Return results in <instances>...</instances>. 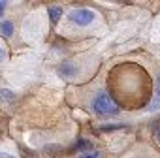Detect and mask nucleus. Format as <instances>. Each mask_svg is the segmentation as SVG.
Returning <instances> with one entry per match:
<instances>
[{
	"instance_id": "obj_9",
	"label": "nucleus",
	"mask_w": 160,
	"mask_h": 158,
	"mask_svg": "<svg viewBox=\"0 0 160 158\" xmlns=\"http://www.w3.org/2000/svg\"><path fill=\"white\" fill-rule=\"evenodd\" d=\"M4 12H6V2H0V17L4 15Z\"/></svg>"
},
{
	"instance_id": "obj_10",
	"label": "nucleus",
	"mask_w": 160,
	"mask_h": 158,
	"mask_svg": "<svg viewBox=\"0 0 160 158\" xmlns=\"http://www.w3.org/2000/svg\"><path fill=\"white\" fill-rule=\"evenodd\" d=\"M4 58H6V51H4V49H2V47H0V62H2V60H4Z\"/></svg>"
},
{
	"instance_id": "obj_4",
	"label": "nucleus",
	"mask_w": 160,
	"mask_h": 158,
	"mask_svg": "<svg viewBox=\"0 0 160 158\" xmlns=\"http://www.w3.org/2000/svg\"><path fill=\"white\" fill-rule=\"evenodd\" d=\"M60 15H62V8H58V6H51V8H49V19L53 21V25L58 23Z\"/></svg>"
},
{
	"instance_id": "obj_3",
	"label": "nucleus",
	"mask_w": 160,
	"mask_h": 158,
	"mask_svg": "<svg viewBox=\"0 0 160 158\" xmlns=\"http://www.w3.org/2000/svg\"><path fill=\"white\" fill-rule=\"evenodd\" d=\"M0 32H2V36L10 38L13 34V23L12 21H4V23H0Z\"/></svg>"
},
{
	"instance_id": "obj_6",
	"label": "nucleus",
	"mask_w": 160,
	"mask_h": 158,
	"mask_svg": "<svg viewBox=\"0 0 160 158\" xmlns=\"http://www.w3.org/2000/svg\"><path fill=\"white\" fill-rule=\"evenodd\" d=\"M89 147H91V143H89L87 139H79V141H77V145L73 147V151H79V149H89Z\"/></svg>"
},
{
	"instance_id": "obj_2",
	"label": "nucleus",
	"mask_w": 160,
	"mask_h": 158,
	"mask_svg": "<svg viewBox=\"0 0 160 158\" xmlns=\"http://www.w3.org/2000/svg\"><path fill=\"white\" fill-rule=\"evenodd\" d=\"M94 12H91V10H73L72 13H70V19L75 23V25H81V27H85V25H91L92 21H94Z\"/></svg>"
},
{
	"instance_id": "obj_7",
	"label": "nucleus",
	"mask_w": 160,
	"mask_h": 158,
	"mask_svg": "<svg viewBox=\"0 0 160 158\" xmlns=\"http://www.w3.org/2000/svg\"><path fill=\"white\" fill-rule=\"evenodd\" d=\"M79 158H100V152L98 151H89V152H83Z\"/></svg>"
},
{
	"instance_id": "obj_1",
	"label": "nucleus",
	"mask_w": 160,
	"mask_h": 158,
	"mask_svg": "<svg viewBox=\"0 0 160 158\" xmlns=\"http://www.w3.org/2000/svg\"><path fill=\"white\" fill-rule=\"evenodd\" d=\"M92 107H94V111H96L100 117H109V115H117V113H119V106H117L115 100H111V96H109L108 92H104V91L94 96Z\"/></svg>"
},
{
	"instance_id": "obj_12",
	"label": "nucleus",
	"mask_w": 160,
	"mask_h": 158,
	"mask_svg": "<svg viewBox=\"0 0 160 158\" xmlns=\"http://www.w3.org/2000/svg\"><path fill=\"white\" fill-rule=\"evenodd\" d=\"M154 136H156V139H158V141H160V124H158V126H156V132H154Z\"/></svg>"
},
{
	"instance_id": "obj_11",
	"label": "nucleus",
	"mask_w": 160,
	"mask_h": 158,
	"mask_svg": "<svg viewBox=\"0 0 160 158\" xmlns=\"http://www.w3.org/2000/svg\"><path fill=\"white\" fill-rule=\"evenodd\" d=\"M0 158H15V156H12V154H8V152H0Z\"/></svg>"
},
{
	"instance_id": "obj_5",
	"label": "nucleus",
	"mask_w": 160,
	"mask_h": 158,
	"mask_svg": "<svg viewBox=\"0 0 160 158\" xmlns=\"http://www.w3.org/2000/svg\"><path fill=\"white\" fill-rule=\"evenodd\" d=\"M0 98H2L4 102H13L15 100V94L12 91H8V89H2V91H0Z\"/></svg>"
},
{
	"instance_id": "obj_8",
	"label": "nucleus",
	"mask_w": 160,
	"mask_h": 158,
	"mask_svg": "<svg viewBox=\"0 0 160 158\" xmlns=\"http://www.w3.org/2000/svg\"><path fill=\"white\" fill-rule=\"evenodd\" d=\"M124 124H109V126H102L100 130L102 132H113V130H117V128H122Z\"/></svg>"
}]
</instances>
